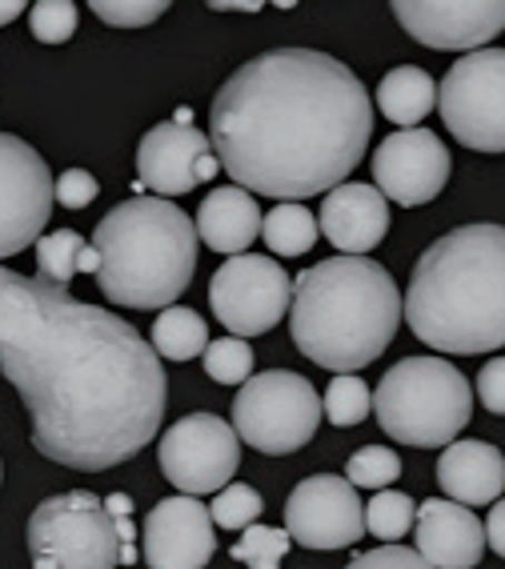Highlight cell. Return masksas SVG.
I'll list each match as a JSON object with an SVG mask.
<instances>
[{
  "label": "cell",
  "instance_id": "obj_1",
  "mask_svg": "<svg viewBox=\"0 0 505 569\" xmlns=\"http://www.w3.org/2000/svg\"><path fill=\"white\" fill-rule=\"evenodd\" d=\"M0 373L32 417V449L101 473L137 458L165 421V357L129 321L69 284L0 264Z\"/></svg>",
  "mask_w": 505,
  "mask_h": 569
},
{
  "label": "cell",
  "instance_id": "obj_2",
  "mask_svg": "<svg viewBox=\"0 0 505 569\" xmlns=\"http://www.w3.org/2000/svg\"><path fill=\"white\" fill-rule=\"evenodd\" d=\"M209 137L221 169L257 197H321L362 164L374 104L349 64L317 49H274L217 89Z\"/></svg>",
  "mask_w": 505,
  "mask_h": 569
},
{
  "label": "cell",
  "instance_id": "obj_3",
  "mask_svg": "<svg viewBox=\"0 0 505 569\" xmlns=\"http://www.w3.org/2000/svg\"><path fill=\"white\" fill-rule=\"evenodd\" d=\"M405 326L437 353L505 349V224H462L417 257Z\"/></svg>",
  "mask_w": 505,
  "mask_h": 569
},
{
  "label": "cell",
  "instance_id": "obj_4",
  "mask_svg": "<svg viewBox=\"0 0 505 569\" xmlns=\"http://www.w3.org/2000/svg\"><path fill=\"white\" fill-rule=\"evenodd\" d=\"M405 297L389 269L365 253H337L301 269L294 281L289 333L314 366L357 373L397 337Z\"/></svg>",
  "mask_w": 505,
  "mask_h": 569
},
{
  "label": "cell",
  "instance_id": "obj_5",
  "mask_svg": "<svg viewBox=\"0 0 505 569\" xmlns=\"http://www.w3.org/2000/svg\"><path fill=\"white\" fill-rule=\"evenodd\" d=\"M197 221L177 201L132 197L101 217L92 244L101 249L97 284L121 309H165L197 273Z\"/></svg>",
  "mask_w": 505,
  "mask_h": 569
},
{
  "label": "cell",
  "instance_id": "obj_6",
  "mask_svg": "<svg viewBox=\"0 0 505 569\" xmlns=\"http://www.w3.org/2000/svg\"><path fill=\"white\" fill-rule=\"evenodd\" d=\"M29 553L37 569H112L137 561L132 501L112 493L101 501L72 489L41 501L29 518Z\"/></svg>",
  "mask_w": 505,
  "mask_h": 569
},
{
  "label": "cell",
  "instance_id": "obj_7",
  "mask_svg": "<svg viewBox=\"0 0 505 569\" xmlns=\"http://www.w3.org/2000/svg\"><path fill=\"white\" fill-rule=\"evenodd\" d=\"M374 413L385 438L414 449H442L469 426L474 386L454 361L405 357L374 389Z\"/></svg>",
  "mask_w": 505,
  "mask_h": 569
},
{
  "label": "cell",
  "instance_id": "obj_8",
  "mask_svg": "<svg viewBox=\"0 0 505 569\" xmlns=\"http://www.w3.org/2000/svg\"><path fill=\"white\" fill-rule=\"evenodd\" d=\"M325 413V397L309 386V377L289 369L249 377L241 393L232 397V426L245 446L269 458L297 453L314 441Z\"/></svg>",
  "mask_w": 505,
  "mask_h": 569
},
{
  "label": "cell",
  "instance_id": "obj_9",
  "mask_svg": "<svg viewBox=\"0 0 505 569\" xmlns=\"http://www.w3.org/2000/svg\"><path fill=\"white\" fill-rule=\"evenodd\" d=\"M449 137L474 153H505V49H469L437 84Z\"/></svg>",
  "mask_w": 505,
  "mask_h": 569
},
{
  "label": "cell",
  "instance_id": "obj_10",
  "mask_svg": "<svg viewBox=\"0 0 505 569\" xmlns=\"http://www.w3.org/2000/svg\"><path fill=\"white\" fill-rule=\"evenodd\" d=\"M212 317L237 337H261L289 313L294 306V281L274 257L232 253L212 273L209 284Z\"/></svg>",
  "mask_w": 505,
  "mask_h": 569
},
{
  "label": "cell",
  "instance_id": "obj_11",
  "mask_svg": "<svg viewBox=\"0 0 505 569\" xmlns=\"http://www.w3.org/2000/svg\"><path fill=\"white\" fill-rule=\"evenodd\" d=\"M161 473L181 493H212L241 466V433L212 413H189L161 433Z\"/></svg>",
  "mask_w": 505,
  "mask_h": 569
},
{
  "label": "cell",
  "instance_id": "obj_12",
  "mask_svg": "<svg viewBox=\"0 0 505 569\" xmlns=\"http://www.w3.org/2000/svg\"><path fill=\"white\" fill-rule=\"evenodd\" d=\"M52 189L41 153L12 132H0V261L24 253L49 229Z\"/></svg>",
  "mask_w": 505,
  "mask_h": 569
},
{
  "label": "cell",
  "instance_id": "obj_13",
  "mask_svg": "<svg viewBox=\"0 0 505 569\" xmlns=\"http://www.w3.org/2000/svg\"><path fill=\"white\" fill-rule=\"evenodd\" d=\"M221 169V157L212 149V137L192 124L189 109L165 124H152L137 149V181L161 197H185L201 181H212Z\"/></svg>",
  "mask_w": 505,
  "mask_h": 569
},
{
  "label": "cell",
  "instance_id": "obj_14",
  "mask_svg": "<svg viewBox=\"0 0 505 569\" xmlns=\"http://www.w3.org/2000/svg\"><path fill=\"white\" fill-rule=\"evenodd\" d=\"M285 529L305 549H349L365 538V506L357 486L337 473H314L285 501Z\"/></svg>",
  "mask_w": 505,
  "mask_h": 569
},
{
  "label": "cell",
  "instance_id": "obj_15",
  "mask_svg": "<svg viewBox=\"0 0 505 569\" xmlns=\"http://www.w3.org/2000/svg\"><path fill=\"white\" fill-rule=\"evenodd\" d=\"M397 24L434 52H469L502 37L505 0H389Z\"/></svg>",
  "mask_w": 505,
  "mask_h": 569
},
{
  "label": "cell",
  "instance_id": "obj_16",
  "mask_svg": "<svg viewBox=\"0 0 505 569\" xmlns=\"http://www.w3.org/2000/svg\"><path fill=\"white\" fill-rule=\"evenodd\" d=\"M449 149L429 129H397L374 153V184L402 209L429 204L449 184Z\"/></svg>",
  "mask_w": 505,
  "mask_h": 569
},
{
  "label": "cell",
  "instance_id": "obj_17",
  "mask_svg": "<svg viewBox=\"0 0 505 569\" xmlns=\"http://www.w3.org/2000/svg\"><path fill=\"white\" fill-rule=\"evenodd\" d=\"M212 509L201 493H177L149 509L145 518V566L152 569H201L217 553Z\"/></svg>",
  "mask_w": 505,
  "mask_h": 569
},
{
  "label": "cell",
  "instance_id": "obj_18",
  "mask_svg": "<svg viewBox=\"0 0 505 569\" xmlns=\"http://www.w3.org/2000/svg\"><path fill=\"white\" fill-rule=\"evenodd\" d=\"M417 549L425 566L434 569H474L482 561L485 546V521L474 518V506L454 498H429L417 506Z\"/></svg>",
  "mask_w": 505,
  "mask_h": 569
},
{
  "label": "cell",
  "instance_id": "obj_19",
  "mask_svg": "<svg viewBox=\"0 0 505 569\" xmlns=\"http://www.w3.org/2000/svg\"><path fill=\"white\" fill-rule=\"evenodd\" d=\"M317 221L337 253H374L389 233V197L377 184L341 181L325 193Z\"/></svg>",
  "mask_w": 505,
  "mask_h": 569
},
{
  "label": "cell",
  "instance_id": "obj_20",
  "mask_svg": "<svg viewBox=\"0 0 505 569\" xmlns=\"http://www.w3.org/2000/svg\"><path fill=\"white\" fill-rule=\"evenodd\" d=\"M437 489L465 506H494L505 489V458L489 441H449L437 458Z\"/></svg>",
  "mask_w": 505,
  "mask_h": 569
},
{
  "label": "cell",
  "instance_id": "obj_21",
  "mask_svg": "<svg viewBox=\"0 0 505 569\" xmlns=\"http://www.w3.org/2000/svg\"><path fill=\"white\" fill-rule=\"evenodd\" d=\"M253 189H245V184H225V189H212L209 197L201 201V209H197V233H201V241L209 244L212 253H245L257 237H261V204L253 201Z\"/></svg>",
  "mask_w": 505,
  "mask_h": 569
},
{
  "label": "cell",
  "instance_id": "obj_22",
  "mask_svg": "<svg viewBox=\"0 0 505 569\" xmlns=\"http://www.w3.org/2000/svg\"><path fill=\"white\" fill-rule=\"evenodd\" d=\"M377 104H382V117L394 121L397 129H414L422 124L437 104V84L434 77L417 64H397L382 77L377 84Z\"/></svg>",
  "mask_w": 505,
  "mask_h": 569
},
{
  "label": "cell",
  "instance_id": "obj_23",
  "mask_svg": "<svg viewBox=\"0 0 505 569\" xmlns=\"http://www.w3.org/2000/svg\"><path fill=\"white\" fill-rule=\"evenodd\" d=\"M209 346V329H205L201 313L185 306H165L161 317L152 321V349L165 361H192Z\"/></svg>",
  "mask_w": 505,
  "mask_h": 569
},
{
  "label": "cell",
  "instance_id": "obj_24",
  "mask_svg": "<svg viewBox=\"0 0 505 569\" xmlns=\"http://www.w3.org/2000/svg\"><path fill=\"white\" fill-rule=\"evenodd\" d=\"M321 221H317L301 201H281L274 204V213H265L261 237L269 244V253L277 257H301L317 244Z\"/></svg>",
  "mask_w": 505,
  "mask_h": 569
},
{
  "label": "cell",
  "instance_id": "obj_25",
  "mask_svg": "<svg viewBox=\"0 0 505 569\" xmlns=\"http://www.w3.org/2000/svg\"><path fill=\"white\" fill-rule=\"evenodd\" d=\"M414 521H417V506L402 489H389V486L377 489L374 498H369V506H365V526L382 541H402L414 529Z\"/></svg>",
  "mask_w": 505,
  "mask_h": 569
},
{
  "label": "cell",
  "instance_id": "obj_26",
  "mask_svg": "<svg viewBox=\"0 0 505 569\" xmlns=\"http://www.w3.org/2000/svg\"><path fill=\"white\" fill-rule=\"evenodd\" d=\"M81 253H85V241L77 229H61V233H41L37 241V269L44 281L52 284H69L72 277L81 273Z\"/></svg>",
  "mask_w": 505,
  "mask_h": 569
},
{
  "label": "cell",
  "instance_id": "obj_27",
  "mask_svg": "<svg viewBox=\"0 0 505 569\" xmlns=\"http://www.w3.org/2000/svg\"><path fill=\"white\" fill-rule=\"evenodd\" d=\"M374 409V397L357 373H334L329 389H325V417L334 421L337 429H354L362 426Z\"/></svg>",
  "mask_w": 505,
  "mask_h": 569
},
{
  "label": "cell",
  "instance_id": "obj_28",
  "mask_svg": "<svg viewBox=\"0 0 505 569\" xmlns=\"http://www.w3.org/2000/svg\"><path fill=\"white\" fill-rule=\"evenodd\" d=\"M289 546H294L289 529H274L253 521V526L241 529V541L232 546V558L249 569H277L285 561V553H289Z\"/></svg>",
  "mask_w": 505,
  "mask_h": 569
},
{
  "label": "cell",
  "instance_id": "obj_29",
  "mask_svg": "<svg viewBox=\"0 0 505 569\" xmlns=\"http://www.w3.org/2000/svg\"><path fill=\"white\" fill-rule=\"evenodd\" d=\"M201 361H205V373H209L217 386H245L253 377V349H249V341L237 333L209 341Z\"/></svg>",
  "mask_w": 505,
  "mask_h": 569
},
{
  "label": "cell",
  "instance_id": "obj_30",
  "mask_svg": "<svg viewBox=\"0 0 505 569\" xmlns=\"http://www.w3.org/2000/svg\"><path fill=\"white\" fill-rule=\"evenodd\" d=\"M345 478L354 481L357 489H385L394 486L402 478V458H397L394 449L385 446H365L357 449L349 466H345Z\"/></svg>",
  "mask_w": 505,
  "mask_h": 569
},
{
  "label": "cell",
  "instance_id": "obj_31",
  "mask_svg": "<svg viewBox=\"0 0 505 569\" xmlns=\"http://www.w3.org/2000/svg\"><path fill=\"white\" fill-rule=\"evenodd\" d=\"M209 509H212V521L221 529H245L261 518L265 501H261V493L253 486H245V481H237V486L229 481V486L217 489V498L209 501Z\"/></svg>",
  "mask_w": 505,
  "mask_h": 569
},
{
  "label": "cell",
  "instance_id": "obj_32",
  "mask_svg": "<svg viewBox=\"0 0 505 569\" xmlns=\"http://www.w3.org/2000/svg\"><path fill=\"white\" fill-rule=\"evenodd\" d=\"M29 29L41 44H65L77 32V4L72 0H37L29 12Z\"/></svg>",
  "mask_w": 505,
  "mask_h": 569
},
{
  "label": "cell",
  "instance_id": "obj_33",
  "mask_svg": "<svg viewBox=\"0 0 505 569\" xmlns=\"http://www.w3.org/2000/svg\"><path fill=\"white\" fill-rule=\"evenodd\" d=\"M172 0H89V9L112 29H145L161 21Z\"/></svg>",
  "mask_w": 505,
  "mask_h": 569
},
{
  "label": "cell",
  "instance_id": "obj_34",
  "mask_svg": "<svg viewBox=\"0 0 505 569\" xmlns=\"http://www.w3.org/2000/svg\"><path fill=\"white\" fill-rule=\"evenodd\" d=\"M52 189H57V204H65V209H89V204L97 201V193H101L97 177L85 173V169H65V173L52 181Z\"/></svg>",
  "mask_w": 505,
  "mask_h": 569
},
{
  "label": "cell",
  "instance_id": "obj_35",
  "mask_svg": "<svg viewBox=\"0 0 505 569\" xmlns=\"http://www.w3.org/2000/svg\"><path fill=\"white\" fill-rule=\"evenodd\" d=\"M422 566H425L422 549H405V546H394V541H385L382 549H369V553L349 558V569H422Z\"/></svg>",
  "mask_w": 505,
  "mask_h": 569
},
{
  "label": "cell",
  "instance_id": "obj_36",
  "mask_svg": "<svg viewBox=\"0 0 505 569\" xmlns=\"http://www.w3.org/2000/svg\"><path fill=\"white\" fill-rule=\"evenodd\" d=\"M474 393L489 413H505V357L485 361L482 373L474 381Z\"/></svg>",
  "mask_w": 505,
  "mask_h": 569
},
{
  "label": "cell",
  "instance_id": "obj_37",
  "mask_svg": "<svg viewBox=\"0 0 505 569\" xmlns=\"http://www.w3.org/2000/svg\"><path fill=\"white\" fill-rule=\"evenodd\" d=\"M485 538H489V549L505 558V498H497L494 509H489V518H485Z\"/></svg>",
  "mask_w": 505,
  "mask_h": 569
},
{
  "label": "cell",
  "instance_id": "obj_38",
  "mask_svg": "<svg viewBox=\"0 0 505 569\" xmlns=\"http://www.w3.org/2000/svg\"><path fill=\"white\" fill-rule=\"evenodd\" d=\"M212 12H261L269 0H205Z\"/></svg>",
  "mask_w": 505,
  "mask_h": 569
},
{
  "label": "cell",
  "instance_id": "obj_39",
  "mask_svg": "<svg viewBox=\"0 0 505 569\" xmlns=\"http://www.w3.org/2000/svg\"><path fill=\"white\" fill-rule=\"evenodd\" d=\"M24 9H29V0H0V29L17 21V17H21Z\"/></svg>",
  "mask_w": 505,
  "mask_h": 569
},
{
  "label": "cell",
  "instance_id": "obj_40",
  "mask_svg": "<svg viewBox=\"0 0 505 569\" xmlns=\"http://www.w3.org/2000/svg\"><path fill=\"white\" fill-rule=\"evenodd\" d=\"M274 9H297V0H269Z\"/></svg>",
  "mask_w": 505,
  "mask_h": 569
},
{
  "label": "cell",
  "instance_id": "obj_41",
  "mask_svg": "<svg viewBox=\"0 0 505 569\" xmlns=\"http://www.w3.org/2000/svg\"><path fill=\"white\" fill-rule=\"evenodd\" d=\"M0 478H4V469H0Z\"/></svg>",
  "mask_w": 505,
  "mask_h": 569
}]
</instances>
